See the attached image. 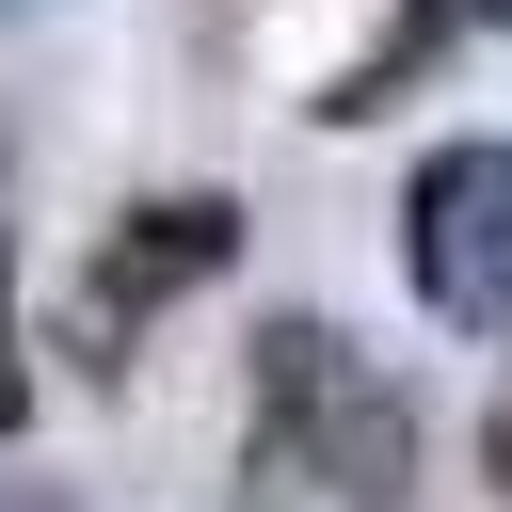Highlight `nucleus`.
I'll list each match as a JSON object with an SVG mask.
<instances>
[{
	"label": "nucleus",
	"instance_id": "1",
	"mask_svg": "<svg viewBox=\"0 0 512 512\" xmlns=\"http://www.w3.org/2000/svg\"><path fill=\"white\" fill-rule=\"evenodd\" d=\"M256 448H272V480L400 496V464H416V400H400L384 368H352V336L272 320V336H256Z\"/></svg>",
	"mask_w": 512,
	"mask_h": 512
},
{
	"label": "nucleus",
	"instance_id": "3",
	"mask_svg": "<svg viewBox=\"0 0 512 512\" xmlns=\"http://www.w3.org/2000/svg\"><path fill=\"white\" fill-rule=\"evenodd\" d=\"M224 256H240V208H224V192H160V208H128V224L96 240L80 352H96V368H128V320H144V304H176V288H208Z\"/></svg>",
	"mask_w": 512,
	"mask_h": 512
},
{
	"label": "nucleus",
	"instance_id": "6",
	"mask_svg": "<svg viewBox=\"0 0 512 512\" xmlns=\"http://www.w3.org/2000/svg\"><path fill=\"white\" fill-rule=\"evenodd\" d=\"M480 464H496V496H512V400H496V416H480Z\"/></svg>",
	"mask_w": 512,
	"mask_h": 512
},
{
	"label": "nucleus",
	"instance_id": "2",
	"mask_svg": "<svg viewBox=\"0 0 512 512\" xmlns=\"http://www.w3.org/2000/svg\"><path fill=\"white\" fill-rule=\"evenodd\" d=\"M400 272L432 320L496 336L512 320V144H432L416 192H400Z\"/></svg>",
	"mask_w": 512,
	"mask_h": 512
},
{
	"label": "nucleus",
	"instance_id": "5",
	"mask_svg": "<svg viewBox=\"0 0 512 512\" xmlns=\"http://www.w3.org/2000/svg\"><path fill=\"white\" fill-rule=\"evenodd\" d=\"M32 416V352H16V272H0V432Z\"/></svg>",
	"mask_w": 512,
	"mask_h": 512
},
{
	"label": "nucleus",
	"instance_id": "4",
	"mask_svg": "<svg viewBox=\"0 0 512 512\" xmlns=\"http://www.w3.org/2000/svg\"><path fill=\"white\" fill-rule=\"evenodd\" d=\"M432 32H448V0H416L368 64H336V96H320V112H336V128H352V112H384V80H400V64H432Z\"/></svg>",
	"mask_w": 512,
	"mask_h": 512
},
{
	"label": "nucleus",
	"instance_id": "7",
	"mask_svg": "<svg viewBox=\"0 0 512 512\" xmlns=\"http://www.w3.org/2000/svg\"><path fill=\"white\" fill-rule=\"evenodd\" d=\"M480 16H512V0H480Z\"/></svg>",
	"mask_w": 512,
	"mask_h": 512
}]
</instances>
